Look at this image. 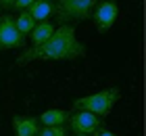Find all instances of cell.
Returning a JSON list of instances; mask_svg holds the SVG:
<instances>
[{
  "label": "cell",
  "mask_w": 146,
  "mask_h": 136,
  "mask_svg": "<svg viewBox=\"0 0 146 136\" xmlns=\"http://www.w3.org/2000/svg\"><path fill=\"white\" fill-rule=\"evenodd\" d=\"M86 54V46L77 42L75 38V27L73 25H61L58 29L52 31L48 40L34 48L25 50L17 59V65L21 67L31 61H71Z\"/></svg>",
  "instance_id": "cell-1"
},
{
  "label": "cell",
  "mask_w": 146,
  "mask_h": 136,
  "mask_svg": "<svg viewBox=\"0 0 146 136\" xmlns=\"http://www.w3.org/2000/svg\"><path fill=\"white\" fill-rule=\"evenodd\" d=\"M121 96V90L119 88H107V90L88 94V96H82L73 103V109H84V111H90L98 115V117H107V115L113 111L115 103Z\"/></svg>",
  "instance_id": "cell-2"
},
{
  "label": "cell",
  "mask_w": 146,
  "mask_h": 136,
  "mask_svg": "<svg viewBox=\"0 0 146 136\" xmlns=\"http://www.w3.org/2000/svg\"><path fill=\"white\" fill-rule=\"evenodd\" d=\"M96 0H61L56 6L58 19L61 21H86L92 15V9H94Z\"/></svg>",
  "instance_id": "cell-3"
},
{
  "label": "cell",
  "mask_w": 146,
  "mask_h": 136,
  "mask_svg": "<svg viewBox=\"0 0 146 136\" xmlns=\"http://www.w3.org/2000/svg\"><path fill=\"white\" fill-rule=\"evenodd\" d=\"M25 44V36L17 29L11 17H0V50L21 48Z\"/></svg>",
  "instance_id": "cell-4"
},
{
  "label": "cell",
  "mask_w": 146,
  "mask_h": 136,
  "mask_svg": "<svg viewBox=\"0 0 146 136\" xmlns=\"http://www.w3.org/2000/svg\"><path fill=\"white\" fill-rule=\"evenodd\" d=\"M69 124L75 134H94L98 128H102V119L90 111L77 109V113L69 115Z\"/></svg>",
  "instance_id": "cell-5"
},
{
  "label": "cell",
  "mask_w": 146,
  "mask_h": 136,
  "mask_svg": "<svg viewBox=\"0 0 146 136\" xmlns=\"http://www.w3.org/2000/svg\"><path fill=\"white\" fill-rule=\"evenodd\" d=\"M117 15H119V6L115 0H102L94 13V23L100 31H109L113 23L117 21Z\"/></svg>",
  "instance_id": "cell-6"
},
{
  "label": "cell",
  "mask_w": 146,
  "mask_h": 136,
  "mask_svg": "<svg viewBox=\"0 0 146 136\" xmlns=\"http://www.w3.org/2000/svg\"><path fill=\"white\" fill-rule=\"evenodd\" d=\"M13 130H15V136H38L40 121L38 117H29V115H15Z\"/></svg>",
  "instance_id": "cell-7"
},
{
  "label": "cell",
  "mask_w": 146,
  "mask_h": 136,
  "mask_svg": "<svg viewBox=\"0 0 146 136\" xmlns=\"http://www.w3.org/2000/svg\"><path fill=\"white\" fill-rule=\"evenodd\" d=\"M27 13L38 23L40 21H48V17L52 15V4L46 2V0H34V2L27 6Z\"/></svg>",
  "instance_id": "cell-8"
},
{
  "label": "cell",
  "mask_w": 146,
  "mask_h": 136,
  "mask_svg": "<svg viewBox=\"0 0 146 136\" xmlns=\"http://www.w3.org/2000/svg\"><path fill=\"white\" fill-rule=\"evenodd\" d=\"M67 119H69V111H63V109H48L38 117V121H42L44 126H63Z\"/></svg>",
  "instance_id": "cell-9"
},
{
  "label": "cell",
  "mask_w": 146,
  "mask_h": 136,
  "mask_svg": "<svg viewBox=\"0 0 146 136\" xmlns=\"http://www.w3.org/2000/svg\"><path fill=\"white\" fill-rule=\"evenodd\" d=\"M52 31H54V25H52L50 21H40V23H36V25H34V29L29 31L34 46L42 44L44 40H48V38L52 36Z\"/></svg>",
  "instance_id": "cell-10"
},
{
  "label": "cell",
  "mask_w": 146,
  "mask_h": 136,
  "mask_svg": "<svg viewBox=\"0 0 146 136\" xmlns=\"http://www.w3.org/2000/svg\"><path fill=\"white\" fill-rule=\"evenodd\" d=\"M15 25H17V29H19V31H21L23 36H25V33H29L31 29H34L36 21L31 19V15H29L27 11H21V13H19V17L15 19Z\"/></svg>",
  "instance_id": "cell-11"
},
{
  "label": "cell",
  "mask_w": 146,
  "mask_h": 136,
  "mask_svg": "<svg viewBox=\"0 0 146 136\" xmlns=\"http://www.w3.org/2000/svg\"><path fill=\"white\" fill-rule=\"evenodd\" d=\"M38 136H67L63 126H44L38 130Z\"/></svg>",
  "instance_id": "cell-12"
},
{
  "label": "cell",
  "mask_w": 146,
  "mask_h": 136,
  "mask_svg": "<svg viewBox=\"0 0 146 136\" xmlns=\"http://www.w3.org/2000/svg\"><path fill=\"white\" fill-rule=\"evenodd\" d=\"M34 2V0H15V2H13V6H15L17 11H27V6Z\"/></svg>",
  "instance_id": "cell-13"
},
{
  "label": "cell",
  "mask_w": 146,
  "mask_h": 136,
  "mask_svg": "<svg viewBox=\"0 0 146 136\" xmlns=\"http://www.w3.org/2000/svg\"><path fill=\"white\" fill-rule=\"evenodd\" d=\"M96 136H117L115 132H111V130H104V128H98V130L94 132Z\"/></svg>",
  "instance_id": "cell-14"
},
{
  "label": "cell",
  "mask_w": 146,
  "mask_h": 136,
  "mask_svg": "<svg viewBox=\"0 0 146 136\" xmlns=\"http://www.w3.org/2000/svg\"><path fill=\"white\" fill-rule=\"evenodd\" d=\"M13 2H15V0H2L0 4H9V6H13Z\"/></svg>",
  "instance_id": "cell-15"
},
{
  "label": "cell",
  "mask_w": 146,
  "mask_h": 136,
  "mask_svg": "<svg viewBox=\"0 0 146 136\" xmlns=\"http://www.w3.org/2000/svg\"><path fill=\"white\" fill-rule=\"evenodd\" d=\"M75 136H90V134H75Z\"/></svg>",
  "instance_id": "cell-16"
},
{
  "label": "cell",
  "mask_w": 146,
  "mask_h": 136,
  "mask_svg": "<svg viewBox=\"0 0 146 136\" xmlns=\"http://www.w3.org/2000/svg\"><path fill=\"white\" fill-rule=\"evenodd\" d=\"M46 2H50V0H46Z\"/></svg>",
  "instance_id": "cell-17"
}]
</instances>
